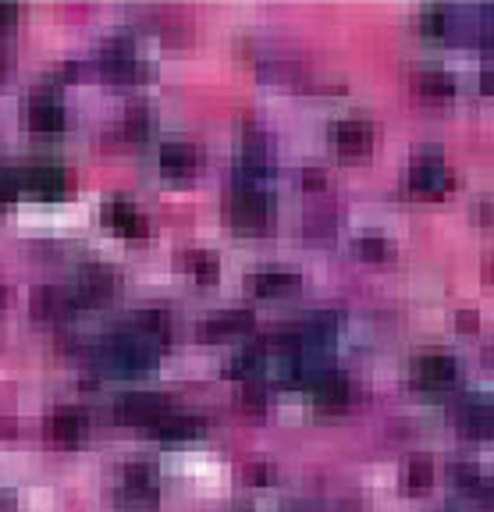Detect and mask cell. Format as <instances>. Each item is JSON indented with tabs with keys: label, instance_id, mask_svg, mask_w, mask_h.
<instances>
[{
	"label": "cell",
	"instance_id": "obj_1",
	"mask_svg": "<svg viewBox=\"0 0 494 512\" xmlns=\"http://www.w3.org/2000/svg\"><path fill=\"white\" fill-rule=\"evenodd\" d=\"M224 217L235 232L242 235H263L274 221V200L271 192L256 182H235V189L224 200Z\"/></svg>",
	"mask_w": 494,
	"mask_h": 512
},
{
	"label": "cell",
	"instance_id": "obj_2",
	"mask_svg": "<svg viewBox=\"0 0 494 512\" xmlns=\"http://www.w3.org/2000/svg\"><path fill=\"white\" fill-rule=\"evenodd\" d=\"M160 502V480L150 463H132L121 470L118 505L125 512H150Z\"/></svg>",
	"mask_w": 494,
	"mask_h": 512
},
{
	"label": "cell",
	"instance_id": "obj_3",
	"mask_svg": "<svg viewBox=\"0 0 494 512\" xmlns=\"http://www.w3.org/2000/svg\"><path fill=\"white\" fill-rule=\"evenodd\" d=\"M100 72H104V79L111 82H121V86H132V82H139L146 75L143 68V57H139V50L132 47L128 40H114L107 43L104 50H100Z\"/></svg>",
	"mask_w": 494,
	"mask_h": 512
},
{
	"label": "cell",
	"instance_id": "obj_4",
	"mask_svg": "<svg viewBox=\"0 0 494 512\" xmlns=\"http://www.w3.org/2000/svg\"><path fill=\"white\" fill-rule=\"evenodd\" d=\"M18 182L22 189H29L32 196L40 200H61L72 189V175L54 164V160H43V164H29V168H18Z\"/></svg>",
	"mask_w": 494,
	"mask_h": 512
},
{
	"label": "cell",
	"instance_id": "obj_5",
	"mask_svg": "<svg viewBox=\"0 0 494 512\" xmlns=\"http://www.w3.org/2000/svg\"><path fill=\"white\" fill-rule=\"evenodd\" d=\"M171 413L168 399L157 392H136V395H125V399H118V406H114V416H118L121 424L128 427H153L157 420H164V416Z\"/></svg>",
	"mask_w": 494,
	"mask_h": 512
},
{
	"label": "cell",
	"instance_id": "obj_6",
	"mask_svg": "<svg viewBox=\"0 0 494 512\" xmlns=\"http://www.w3.org/2000/svg\"><path fill=\"white\" fill-rule=\"evenodd\" d=\"M29 310H32V317H40V320H68V317H75L82 306H79V299H75L72 288L43 285L32 292Z\"/></svg>",
	"mask_w": 494,
	"mask_h": 512
},
{
	"label": "cell",
	"instance_id": "obj_7",
	"mask_svg": "<svg viewBox=\"0 0 494 512\" xmlns=\"http://www.w3.org/2000/svg\"><path fill=\"white\" fill-rule=\"evenodd\" d=\"M455 377H459V367H455V360L445 356V352H427L413 367V381L423 392H445V388L455 384Z\"/></svg>",
	"mask_w": 494,
	"mask_h": 512
},
{
	"label": "cell",
	"instance_id": "obj_8",
	"mask_svg": "<svg viewBox=\"0 0 494 512\" xmlns=\"http://www.w3.org/2000/svg\"><path fill=\"white\" fill-rule=\"evenodd\" d=\"M72 292L79 299V306H104L118 296V274L111 267H86Z\"/></svg>",
	"mask_w": 494,
	"mask_h": 512
},
{
	"label": "cell",
	"instance_id": "obj_9",
	"mask_svg": "<svg viewBox=\"0 0 494 512\" xmlns=\"http://www.w3.org/2000/svg\"><path fill=\"white\" fill-rule=\"evenodd\" d=\"M25 121H29L32 132L50 136V132H61L64 121H68V114H64V104L57 100V93L40 89V93H32L29 104H25Z\"/></svg>",
	"mask_w": 494,
	"mask_h": 512
},
{
	"label": "cell",
	"instance_id": "obj_10",
	"mask_svg": "<svg viewBox=\"0 0 494 512\" xmlns=\"http://www.w3.org/2000/svg\"><path fill=\"white\" fill-rule=\"evenodd\" d=\"M409 185L423 196H441V192L452 189V171L445 168V160L438 153H423L409 168Z\"/></svg>",
	"mask_w": 494,
	"mask_h": 512
},
{
	"label": "cell",
	"instance_id": "obj_11",
	"mask_svg": "<svg viewBox=\"0 0 494 512\" xmlns=\"http://www.w3.org/2000/svg\"><path fill=\"white\" fill-rule=\"evenodd\" d=\"M335 146L345 160H363L374 146V128L363 118H345L335 125Z\"/></svg>",
	"mask_w": 494,
	"mask_h": 512
},
{
	"label": "cell",
	"instance_id": "obj_12",
	"mask_svg": "<svg viewBox=\"0 0 494 512\" xmlns=\"http://www.w3.org/2000/svg\"><path fill=\"white\" fill-rule=\"evenodd\" d=\"M107 224H111L114 232L125 235V239H143L146 232H150V224H146V217L136 210V203L125 200V196H114L111 203H107L104 210Z\"/></svg>",
	"mask_w": 494,
	"mask_h": 512
},
{
	"label": "cell",
	"instance_id": "obj_13",
	"mask_svg": "<svg viewBox=\"0 0 494 512\" xmlns=\"http://www.w3.org/2000/svg\"><path fill=\"white\" fill-rule=\"evenodd\" d=\"M455 420L470 438H491L494 431V409L487 399H463L455 406Z\"/></svg>",
	"mask_w": 494,
	"mask_h": 512
},
{
	"label": "cell",
	"instance_id": "obj_14",
	"mask_svg": "<svg viewBox=\"0 0 494 512\" xmlns=\"http://www.w3.org/2000/svg\"><path fill=\"white\" fill-rule=\"evenodd\" d=\"M157 160H160V171H164V175L185 178L200 168V150H196L192 143H164L157 153Z\"/></svg>",
	"mask_w": 494,
	"mask_h": 512
},
{
	"label": "cell",
	"instance_id": "obj_15",
	"mask_svg": "<svg viewBox=\"0 0 494 512\" xmlns=\"http://www.w3.org/2000/svg\"><path fill=\"white\" fill-rule=\"evenodd\" d=\"M150 431L157 434L160 441H192V438H200V434L207 431V424H203V416L168 413L164 420H157V424H153Z\"/></svg>",
	"mask_w": 494,
	"mask_h": 512
},
{
	"label": "cell",
	"instance_id": "obj_16",
	"mask_svg": "<svg viewBox=\"0 0 494 512\" xmlns=\"http://www.w3.org/2000/svg\"><path fill=\"white\" fill-rule=\"evenodd\" d=\"M50 434L57 445H79L86 438V413L79 406H61L50 416Z\"/></svg>",
	"mask_w": 494,
	"mask_h": 512
},
{
	"label": "cell",
	"instance_id": "obj_17",
	"mask_svg": "<svg viewBox=\"0 0 494 512\" xmlns=\"http://www.w3.org/2000/svg\"><path fill=\"white\" fill-rule=\"evenodd\" d=\"M249 328H253V313L249 310H221V313H210V317L203 320L200 335L203 338H232Z\"/></svg>",
	"mask_w": 494,
	"mask_h": 512
},
{
	"label": "cell",
	"instance_id": "obj_18",
	"mask_svg": "<svg viewBox=\"0 0 494 512\" xmlns=\"http://www.w3.org/2000/svg\"><path fill=\"white\" fill-rule=\"evenodd\" d=\"M416 93L431 104H441V100H452L455 96V79L441 68H427V72L416 75Z\"/></svg>",
	"mask_w": 494,
	"mask_h": 512
},
{
	"label": "cell",
	"instance_id": "obj_19",
	"mask_svg": "<svg viewBox=\"0 0 494 512\" xmlns=\"http://www.w3.org/2000/svg\"><path fill=\"white\" fill-rule=\"evenodd\" d=\"M402 488L409 495H427L434 488V463L431 456H413L402 470Z\"/></svg>",
	"mask_w": 494,
	"mask_h": 512
},
{
	"label": "cell",
	"instance_id": "obj_20",
	"mask_svg": "<svg viewBox=\"0 0 494 512\" xmlns=\"http://www.w3.org/2000/svg\"><path fill=\"white\" fill-rule=\"evenodd\" d=\"M295 288H299V278L288 271H263L253 278V292L263 299H281V296H292Z\"/></svg>",
	"mask_w": 494,
	"mask_h": 512
},
{
	"label": "cell",
	"instance_id": "obj_21",
	"mask_svg": "<svg viewBox=\"0 0 494 512\" xmlns=\"http://www.w3.org/2000/svg\"><path fill=\"white\" fill-rule=\"evenodd\" d=\"M452 480L463 495L477 498V502H491V477H484L477 466H452Z\"/></svg>",
	"mask_w": 494,
	"mask_h": 512
},
{
	"label": "cell",
	"instance_id": "obj_22",
	"mask_svg": "<svg viewBox=\"0 0 494 512\" xmlns=\"http://www.w3.org/2000/svg\"><path fill=\"white\" fill-rule=\"evenodd\" d=\"M150 128H153V118L146 104L128 107L125 118H121V136H125L128 143H143V139L150 136Z\"/></svg>",
	"mask_w": 494,
	"mask_h": 512
},
{
	"label": "cell",
	"instance_id": "obj_23",
	"mask_svg": "<svg viewBox=\"0 0 494 512\" xmlns=\"http://www.w3.org/2000/svg\"><path fill=\"white\" fill-rule=\"evenodd\" d=\"M182 267H189V271L196 274V281H200V285H214L217 274H221L217 256L214 253H203V249H196V253H185L182 256Z\"/></svg>",
	"mask_w": 494,
	"mask_h": 512
},
{
	"label": "cell",
	"instance_id": "obj_24",
	"mask_svg": "<svg viewBox=\"0 0 494 512\" xmlns=\"http://www.w3.org/2000/svg\"><path fill=\"white\" fill-rule=\"evenodd\" d=\"M356 249L363 260H374V264H384V260L395 256V246H391L388 239H381V235H363V239L356 242Z\"/></svg>",
	"mask_w": 494,
	"mask_h": 512
},
{
	"label": "cell",
	"instance_id": "obj_25",
	"mask_svg": "<svg viewBox=\"0 0 494 512\" xmlns=\"http://www.w3.org/2000/svg\"><path fill=\"white\" fill-rule=\"evenodd\" d=\"M260 363H263V352L260 349H246V352H239L232 363H228V374L232 377H242V381H253L256 374H260Z\"/></svg>",
	"mask_w": 494,
	"mask_h": 512
},
{
	"label": "cell",
	"instance_id": "obj_26",
	"mask_svg": "<svg viewBox=\"0 0 494 512\" xmlns=\"http://www.w3.org/2000/svg\"><path fill=\"white\" fill-rule=\"evenodd\" d=\"M420 25H423V32H427V36H445V32H452V11L427 8V11H423V18H420Z\"/></svg>",
	"mask_w": 494,
	"mask_h": 512
},
{
	"label": "cell",
	"instance_id": "obj_27",
	"mask_svg": "<svg viewBox=\"0 0 494 512\" xmlns=\"http://www.w3.org/2000/svg\"><path fill=\"white\" fill-rule=\"evenodd\" d=\"M22 192V182H18L15 168H0V207L15 203V196Z\"/></svg>",
	"mask_w": 494,
	"mask_h": 512
},
{
	"label": "cell",
	"instance_id": "obj_28",
	"mask_svg": "<svg viewBox=\"0 0 494 512\" xmlns=\"http://www.w3.org/2000/svg\"><path fill=\"white\" fill-rule=\"evenodd\" d=\"M239 406H246V409H253V413H260V409L267 406V392H263V384H242Z\"/></svg>",
	"mask_w": 494,
	"mask_h": 512
},
{
	"label": "cell",
	"instance_id": "obj_29",
	"mask_svg": "<svg viewBox=\"0 0 494 512\" xmlns=\"http://www.w3.org/2000/svg\"><path fill=\"white\" fill-rule=\"evenodd\" d=\"M15 18H18V11L11 8V4H0V32L11 29V25H15Z\"/></svg>",
	"mask_w": 494,
	"mask_h": 512
},
{
	"label": "cell",
	"instance_id": "obj_30",
	"mask_svg": "<svg viewBox=\"0 0 494 512\" xmlns=\"http://www.w3.org/2000/svg\"><path fill=\"white\" fill-rule=\"evenodd\" d=\"M303 182H306V189H324V185H327V178L320 175L317 168H310V171H306V175H303Z\"/></svg>",
	"mask_w": 494,
	"mask_h": 512
},
{
	"label": "cell",
	"instance_id": "obj_31",
	"mask_svg": "<svg viewBox=\"0 0 494 512\" xmlns=\"http://www.w3.org/2000/svg\"><path fill=\"white\" fill-rule=\"evenodd\" d=\"M459 328H463V331H473V328H477V313H459Z\"/></svg>",
	"mask_w": 494,
	"mask_h": 512
}]
</instances>
